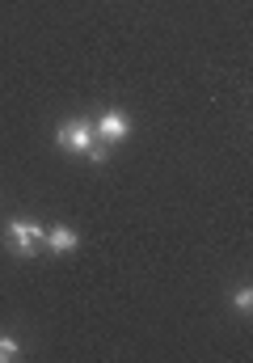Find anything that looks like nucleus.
Here are the masks:
<instances>
[{"mask_svg": "<svg viewBox=\"0 0 253 363\" xmlns=\"http://www.w3.org/2000/svg\"><path fill=\"white\" fill-rule=\"evenodd\" d=\"M232 304H237V313H249V308H253V291H249V287H241V291L232 296Z\"/></svg>", "mask_w": 253, "mask_h": 363, "instance_id": "423d86ee", "label": "nucleus"}, {"mask_svg": "<svg viewBox=\"0 0 253 363\" xmlns=\"http://www.w3.org/2000/svg\"><path fill=\"white\" fill-rule=\"evenodd\" d=\"M55 140H60L64 152H84V148L93 144V127H89V123H64V127L55 131Z\"/></svg>", "mask_w": 253, "mask_h": 363, "instance_id": "f03ea898", "label": "nucleus"}, {"mask_svg": "<svg viewBox=\"0 0 253 363\" xmlns=\"http://www.w3.org/2000/svg\"><path fill=\"white\" fill-rule=\"evenodd\" d=\"M127 131H131V127H127V118H123L118 110L101 114V118H97V127H93V135H97V140H106V144H118V140H127Z\"/></svg>", "mask_w": 253, "mask_h": 363, "instance_id": "7ed1b4c3", "label": "nucleus"}, {"mask_svg": "<svg viewBox=\"0 0 253 363\" xmlns=\"http://www.w3.org/2000/svg\"><path fill=\"white\" fill-rule=\"evenodd\" d=\"M21 355V347L13 342V338H0V363H9V359H17Z\"/></svg>", "mask_w": 253, "mask_h": 363, "instance_id": "39448f33", "label": "nucleus"}, {"mask_svg": "<svg viewBox=\"0 0 253 363\" xmlns=\"http://www.w3.org/2000/svg\"><path fill=\"white\" fill-rule=\"evenodd\" d=\"M77 241H81V237H77L68 224H55V228L47 233V245H51L55 254H72V250H77Z\"/></svg>", "mask_w": 253, "mask_h": 363, "instance_id": "20e7f679", "label": "nucleus"}, {"mask_svg": "<svg viewBox=\"0 0 253 363\" xmlns=\"http://www.w3.org/2000/svg\"><path fill=\"white\" fill-rule=\"evenodd\" d=\"M4 237H9V245H13L21 258H34V254L47 245V233H43L38 224H30V220H9Z\"/></svg>", "mask_w": 253, "mask_h": 363, "instance_id": "f257e3e1", "label": "nucleus"}, {"mask_svg": "<svg viewBox=\"0 0 253 363\" xmlns=\"http://www.w3.org/2000/svg\"><path fill=\"white\" fill-rule=\"evenodd\" d=\"M84 157H89L93 165H106V157H110V152H106V144H89V148H84Z\"/></svg>", "mask_w": 253, "mask_h": 363, "instance_id": "0eeeda50", "label": "nucleus"}]
</instances>
